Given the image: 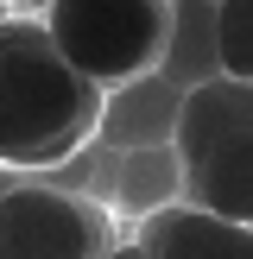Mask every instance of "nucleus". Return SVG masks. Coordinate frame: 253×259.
I'll use <instances>...</instances> for the list:
<instances>
[{
  "mask_svg": "<svg viewBox=\"0 0 253 259\" xmlns=\"http://www.w3.org/2000/svg\"><path fill=\"white\" fill-rule=\"evenodd\" d=\"M215 45H222V76L253 82V0H215Z\"/></svg>",
  "mask_w": 253,
  "mask_h": 259,
  "instance_id": "nucleus-10",
  "label": "nucleus"
},
{
  "mask_svg": "<svg viewBox=\"0 0 253 259\" xmlns=\"http://www.w3.org/2000/svg\"><path fill=\"white\" fill-rule=\"evenodd\" d=\"M114 158L126 171V177H114V190H120V202L133 215H152V209L184 196V158H177V146H139V152H114Z\"/></svg>",
  "mask_w": 253,
  "mask_h": 259,
  "instance_id": "nucleus-9",
  "label": "nucleus"
},
{
  "mask_svg": "<svg viewBox=\"0 0 253 259\" xmlns=\"http://www.w3.org/2000/svg\"><path fill=\"white\" fill-rule=\"evenodd\" d=\"M114 247V222L101 202L57 177H19L0 196V259H101Z\"/></svg>",
  "mask_w": 253,
  "mask_h": 259,
  "instance_id": "nucleus-3",
  "label": "nucleus"
},
{
  "mask_svg": "<svg viewBox=\"0 0 253 259\" xmlns=\"http://www.w3.org/2000/svg\"><path fill=\"white\" fill-rule=\"evenodd\" d=\"M164 13L171 0H45L38 25L76 76H89L95 89H120L158 70Z\"/></svg>",
  "mask_w": 253,
  "mask_h": 259,
  "instance_id": "nucleus-2",
  "label": "nucleus"
},
{
  "mask_svg": "<svg viewBox=\"0 0 253 259\" xmlns=\"http://www.w3.org/2000/svg\"><path fill=\"white\" fill-rule=\"evenodd\" d=\"M184 202L222 215V222L253 228V133L222 139L202 158H190L184 164Z\"/></svg>",
  "mask_w": 253,
  "mask_h": 259,
  "instance_id": "nucleus-7",
  "label": "nucleus"
},
{
  "mask_svg": "<svg viewBox=\"0 0 253 259\" xmlns=\"http://www.w3.org/2000/svg\"><path fill=\"white\" fill-rule=\"evenodd\" d=\"M177 108H184V89H171L158 70L133 76V82H120V89H101L95 146H108V152L171 146V133H177Z\"/></svg>",
  "mask_w": 253,
  "mask_h": 259,
  "instance_id": "nucleus-4",
  "label": "nucleus"
},
{
  "mask_svg": "<svg viewBox=\"0 0 253 259\" xmlns=\"http://www.w3.org/2000/svg\"><path fill=\"white\" fill-rule=\"evenodd\" d=\"M253 133V82H240V76H209V82L184 89V108H177V158H202L209 146H222V139H240Z\"/></svg>",
  "mask_w": 253,
  "mask_h": 259,
  "instance_id": "nucleus-6",
  "label": "nucleus"
},
{
  "mask_svg": "<svg viewBox=\"0 0 253 259\" xmlns=\"http://www.w3.org/2000/svg\"><path fill=\"white\" fill-rule=\"evenodd\" d=\"M139 253L146 259H253V228L222 222V215L196 209V202H164V209L139 215Z\"/></svg>",
  "mask_w": 253,
  "mask_h": 259,
  "instance_id": "nucleus-5",
  "label": "nucleus"
},
{
  "mask_svg": "<svg viewBox=\"0 0 253 259\" xmlns=\"http://www.w3.org/2000/svg\"><path fill=\"white\" fill-rule=\"evenodd\" d=\"M38 7H45V0H19V13H32V19H38Z\"/></svg>",
  "mask_w": 253,
  "mask_h": 259,
  "instance_id": "nucleus-13",
  "label": "nucleus"
},
{
  "mask_svg": "<svg viewBox=\"0 0 253 259\" xmlns=\"http://www.w3.org/2000/svg\"><path fill=\"white\" fill-rule=\"evenodd\" d=\"M101 89L76 76L32 13L0 25V164L57 171L95 146Z\"/></svg>",
  "mask_w": 253,
  "mask_h": 259,
  "instance_id": "nucleus-1",
  "label": "nucleus"
},
{
  "mask_svg": "<svg viewBox=\"0 0 253 259\" xmlns=\"http://www.w3.org/2000/svg\"><path fill=\"white\" fill-rule=\"evenodd\" d=\"M158 76L171 89H196L222 76V45H215V0H171L164 13V51Z\"/></svg>",
  "mask_w": 253,
  "mask_h": 259,
  "instance_id": "nucleus-8",
  "label": "nucleus"
},
{
  "mask_svg": "<svg viewBox=\"0 0 253 259\" xmlns=\"http://www.w3.org/2000/svg\"><path fill=\"white\" fill-rule=\"evenodd\" d=\"M101 259H146V253H139V240H126V247H108Z\"/></svg>",
  "mask_w": 253,
  "mask_h": 259,
  "instance_id": "nucleus-12",
  "label": "nucleus"
},
{
  "mask_svg": "<svg viewBox=\"0 0 253 259\" xmlns=\"http://www.w3.org/2000/svg\"><path fill=\"white\" fill-rule=\"evenodd\" d=\"M19 177H32V171H19V164H0V196H7V190L19 184Z\"/></svg>",
  "mask_w": 253,
  "mask_h": 259,
  "instance_id": "nucleus-11",
  "label": "nucleus"
}]
</instances>
